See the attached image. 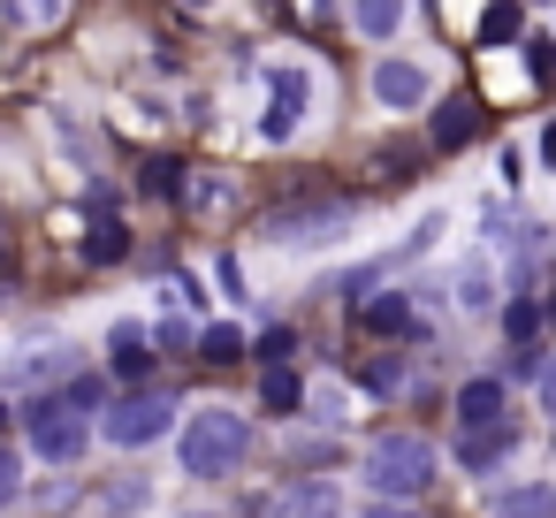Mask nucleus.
Segmentation results:
<instances>
[{
	"instance_id": "obj_1",
	"label": "nucleus",
	"mask_w": 556,
	"mask_h": 518,
	"mask_svg": "<svg viewBox=\"0 0 556 518\" xmlns=\"http://www.w3.org/2000/svg\"><path fill=\"white\" fill-rule=\"evenodd\" d=\"M244 450H252V419H244V412L206 404V412L184 419V472H191V480H222V472H237Z\"/></svg>"
},
{
	"instance_id": "obj_2",
	"label": "nucleus",
	"mask_w": 556,
	"mask_h": 518,
	"mask_svg": "<svg viewBox=\"0 0 556 518\" xmlns=\"http://www.w3.org/2000/svg\"><path fill=\"white\" fill-rule=\"evenodd\" d=\"M434 472H442V457H434L427 434H381V442L366 450V480H374L381 503H412V495H427Z\"/></svg>"
},
{
	"instance_id": "obj_3",
	"label": "nucleus",
	"mask_w": 556,
	"mask_h": 518,
	"mask_svg": "<svg viewBox=\"0 0 556 518\" xmlns=\"http://www.w3.org/2000/svg\"><path fill=\"white\" fill-rule=\"evenodd\" d=\"M168 427H176V396H168V389H130V396L108 404V442H115V450H146V442H161Z\"/></svg>"
},
{
	"instance_id": "obj_4",
	"label": "nucleus",
	"mask_w": 556,
	"mask_h": 518,
	"mask_svg": "<svg viewBox=\"0 0 556 518\" xmlns=\"http://www.w3.org/2000/svg\"><path fill=\"white\" fill-rule=\"evenodd\" d=\"M24 434H31V450H39L47 465L85 457V412H70L62 396H39V404L24 412Z\"/></svg>"
},
{
	"instance_id": "obj_5",
	"label": "nucleus",
	"mask_w": 556,
	"mask_h": 518,
	"mask_svg": "<svg viewBox=\"0 0 556 518\" xmlns=\"http://www.w3.org/2000/svg\"><path fill=\"white\" fill-rule=\"evenodd\" d=\"M305 92H313V85H305V70H290V62H282V70H267V115H260V138H267V146H282V138L298 130Z\"/></svg>"
},
{
	"instance_id": "obj_6",
	"label": "nucleus",
	"mask_w": 556,
	"mask_h": 518,
	"mask_svg": "<svg viewBox=\"0 0 556 518\" xmlns=\"http://www.w3.org/2000/svg\"><path fill=\"white\" fill-rule=\"evenodd\" d=\"M503 412H510V389H503L495 374H472V381L450 396V419H457L465 434H480V427H503Z\"/></svg>"
},
{
	"instance_id": "obj_7",
	"label": "nucleus",
	"mask_w": 556,
	"mask_h": 518,
	"mask_svg": "<svg viewBox=\"0 0 556 518\" xmlns=\"http://www.w3.org/2000/svg\"><path fill=\"white\" fill-rule=\"evenodd\" d=\"M260 518H343V495L336 480H290L260 503Z\"/></svg>"
},
{
	"instance_id": "obj_8",
	"label": "nucleus",
	"mask_w": 556,
	"mask_h": 518,
	"mask_svg": "<svg viewBox=\"0 0 556 518\" xmlns=\"http://www.w3.org/2000/svg\"><path fill=\"white\" fill-rule=\"evenodd\" d=\"M343 222H351V206H343V199H336V206L320 199V206L267 214V237H275V244H320V237H328V229H343Z\"/></svg>"
},
{
	"instance_id": "obj_9",
	"label": "nucleus",
	"mask_w": 556,
	"mask_h": 518,
	"mask_svg": "<svg viewBox=\"0 0 556 518\" xmlns=\"http://www.w3.org/2000/svg\"><path fill=\"white\" fill-rule=\"evenodd\" d=\"M427 70L419 62H374V100L381 108H396V115H412V108H427Z\"/></svg>"
},
{
	"instance_id": "obj_10",
	"label": "nucleus",
	"mask_w": 556,
	"mask_h": 518,
	"mask_svg": "<svg viewBox=\"0 0 556 518\" xmlns=\"http://www.w3.org/2000/svg\"><path fill=\"white\" fill-rule=\"evenodd\" d=\"M108 351H115V374H123V381H146V366H153V336H146L138 320H123Z\"/></svg>"
},
{
	"instance_id": "obj_11",
	"label": "nucleus",
	"mask_w": 556,
	"mask_h": 518,
	"mask_svg": "<svg viewBox=\"0 0 556 518\" xmlns=\"http://www.w3.org/2000/svg\"><path fill=\"white\" fill-rule=\"evenodd\" d=\"M472 130H480V108H472V100H450V108L434 115V146H442V153L472 146Z\"/></svg>"
},
{
	"instance_id": "obj_12",
	"label": "nucleus",
	"mask_w": 556,
	"mask_h": 518,
	"mask_svg": "<svg viewBox=\"0 0 556 518\" xmlns=\"http://www.w3.org/2000/svg\"><path fill=\"white\" fill-rule=\"evenodd\" d=\"M495 457H510V419H503V427H480V434L457 442V465H472V472H488Z\"/></svg>"
},
{
	"instance_id": "obj_13",
	"label": "nucleus",
	"mask_w": 556,
	"mask_h": 518,
	"mask_svg": "<svg viewBox=\"0 0 556 518\" xmlns=\"http://www.w3.org/2000/svg\"><path fill=\"white\" fill-rule=\"evenodd\" d=\"M351 24L381 47V39H396V24H404V0H351Z\"/></svg>"
},
{
	"instance_id": "obj_14",
	"label": "nucleus",
	"mask_w": 556,
	"mask_h": 518,
	"mask_svg": "<svg viewBox=\"0 0 556 518\" xmlns=\"http://www.w3.org/2000/svg\"><path fill=\"white\" fill-rule=\"evenodd\" d=\"M495 510H503V518H556V488H548V480H526V488H510Z\"/></svg>"
},
{
	"instance_id": "obj_15",
	"label": "nucleus",
	"mask_w": 556,
	"mask_h": 518,
	"mask_svg": "<svg viewBox=\"0 0 556 518\" xmlns=\"http://www.w3.org/2000/svg\"><path fill=\"white\" fill-rule=\"evenodd\" d=\"M123 252H130V229H123V222H92V229H85V260H92V267H115Z\"/></svg>"
},
{
	"instance_id": "obj_16",
	"label": "nucleus",
	"mask_w": 556,
	"mask_h": 518,
	"mask_svg": "<svg viewBox=\"0 0 556 518\" xmlns=\"http://www.w3.org/2000/svg\"><path fill=\"white\" fill-rule=\"evenodd\" d=\"M358 320H366L374 336H404V328H412V305L389 290V298H366V313H358Z\"/></svg>"
},
{
	"instance_id": "obj_17",
	"label": "nucleus",
	"mask_w": 556,
	"mask_h": 518,
	"mask_svg": "<svg viewBox=\"0 0 556 518\" xmlns=\"http://www.w3.org/2000/svg\"><path fill=\"white\" fill-rule=\"evenodd\" d=\"M518 31H526V9H518V0H488L480 39H488V47H503V39H518Z\"/></svg>"
},
{
	"instance_id": "obj_18",
	"label": "nucleus",
	"mask_w": 556,
	"mask_h": 518,
	"mask_svg": "<svg viewBox=\"0 0 556 518\" xmlns=\"http://www.w3.org/2000/svg\"><path fill=\"white\" fill-rule=\"evenodd\" d=\"M191 351H199L206 366H237V351H244V336H237V328H199V336H191Z\"/></svg>"
},
{
	"instance_id": "obj_19",
	"label": "nucleus",
	"mask_w": 556,
	"mask_h": 518,
	"mask_svg": "<svg viewBox=\"0 0 556 518\" xmlns=\"http://www.w3.org/2000/svg\"><path fill=\"white\" fill-rule=\"evenodd\" d=\"M260 396H267V412H298V404H305V389H298L290 366H267V374H260Z\"/></svg>"
},
{
	"instance_id": "obj_20",
	"label": "nucleus",
	"mask_w": 556,
	"mask_h": 518,
	"mask_svg": "<svg viewBox=\"0 0 556 518\" xmlns=\"http://www.w3.org/2000/svg\"><path fill=\"white\" fill-rule=\"evenodd\" d=\"M457 305H472V313H480V305H495V290H488V267H465V275H457Z\"/></svg>"
},
{
	"instance_id": "obj_21",
	"label": "nucleus",
	"mask_w": 556,
	"mask_h": 518,
	"mask_svg": "<svg viewBox=\"0 0 556 518\" xmlns=\"http://www.w3.org/2000/svg\"><path fill=\"white\" fill-rule=\"evenodd\" d=\"M533 328H541V305H533V298H518V305L503 313V336H518V343H526Z\"/></svg>"
},
{
	"instance_id": "obj_22",
	"label": "nucleus",
	"mask_w": 556,
	"mask_h": 518,
	"mask_svg": "<svg viewBox=\"0 0 556 518\" xmlns=\"http://www.w3.org/2000/svg\"><path fill=\"white\" fill-rule=\"evenodd\" d=\"M290 351H298L290 328H267V336H260V358H267V366H290Z\"/></svg>"
},
{
	"instance_id": "obj_23",
	"label": "nucleus",
	"mask_w": 556,
	"mask_h": 518,
	"mask_svg": "<svg viewBox=\"0 0 556 518\" xmlns=\"http://www.w3.org/2000/svg\"><path fill=\"white\" fill-rule=\"evenodd\" d=\"M16 488H24V457L0 450V503H16Z\"/></svg>"
},
{
	"instance_id": "obj_24",
	"label": "nucleus",
	"mask_w": 556,
	"mask_h": 518,
	"mask_svg": "<svg viewBox=\"0 0 556 518\" xmlns=\"http://www.w3.org/2000/svg\"><path fill=\"white\" fill-rule=\"evenodd\" d=\"M62 0H16V24H54Z\"/></svg>"
},
{
	"instance_id": "obj_25",
	"label": "nucleus",
	"mask_w": 556,
	"mask_h": 518,
	"mask_svg": "<svg viewBox=\"0 0 556 518\" xmlns=\"http://www.w3.org/2000/svg\"><path fill=\"white\" fill-rule=\"evenodd\" d=\"M153 343H161V351H191V328H184V320H161Z\"/></svg>"
},
{
	"instance_id": "obj_26",
	"label": "nucleus",
	"mask_w": 556,
	"mask_h": 518,
	"mask_svg": "<svg viewBox=\"0 0 556 518\" xmlns=\"http://www.w3.org/2000/svg\"><path fill=\"white\" fill-rule=\"evenodd\" d=\"M396 381H404V366H396V358H381V366H366V389H381V396H389Z\"/></svg>"
},
{
	"instance_id": "obj_27",
	"label": "nucleus",
	"mask_w": 556,
	"mask_h": 518,
	"mask_svg": "<svg viewBox=\"0 0 556 518\" xmlns=\"http://www.w3.org/2000/svg\"><path fill=\"white\" fill-rule=\"evenodd\" d=\"M541 404H548V419H556V358L541 366Z\"/></svg>"
},
{
	"instance_id": "obj_28",
	"label": "nucleus",
	"mask_w": 556,
	"mask_h": 518,
	"mask_svg": "<svg viewBox=\"0 0 556 518\" xmlns=\"http://www.w3.org/2000/svg\"><path fill=\"white\" fill-rule=\"evenodd\" d=\"M366 518H419V510H404V503H374Z\"/></svg>"
},
{
	"instance_id": "obj_29",
	"label": "nucleus",
	"mask_w": 556,
	"mask_h": 518,
	"mask_svg": "<svg viewBox=\"0 0 556 518\" xmlns=\"http://www.w3.org/2000/svg\"><path fill=\"white\" fill-rule=\"evenodd\" d=\"M0 427H9V404H0Z\"/></svg>"
},
{
	"instance_id": "obj_30",
	"label": "nucleus",
	"mask_w": 556,
	"mask_h": 518,
	"mask_svg": "<svg viewBox=\"0 0 556 518\" xmlns=\"http://www.w3.org/2000/svg\"><path fill=\"white\" fill-rule=\"evenodd\" d=\"M191 518H214V510H191Z\"/></svg>"
}]
</instances>
